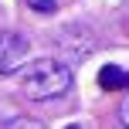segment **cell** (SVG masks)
<instances>
[{"label":"cell","instance_id":"6da1fadb","mask_svg":"<svg viewBox=\"0 0 129 129\" xmlns=\"http://www.w3.org/2000/svg\"><path fill=\"white\" fill-rule=\"evenodd\" d=\"M71 68L58 58H38L31 64H24V71H20V92H24L27 99H38V102H44V99H61L64 92H71Z\"/></svg>","mask_w":129,"mask_h":129},{"label":"cell","instance_id":"7a4b0ae2","mask_svg":"<svg viewBox=\"0 0 129 129\" xmlns=\"http://www.w3.org/2000/svg\"><path fill=\"white\" fill-rule=\"evenodd\" d=\"M31 58V44L24 34L17 31H0V75H14L20 71Z\"/></svg>","mask_w":129,"mask_h":129},{"label":"cell","instance_id":"3957f363","mask_svg":"<svg viewBox=\"0 0 129 129\" xmlns=\"http://www.w3.org/2000/svg\"><path fill=\"white\" fill-rule=\"evenodd\" d=\"M99 85L102 88H129V71H122L119 64H105L102 71H99Z\"/></svg>","mask_w":129,"mask_h":129},{"label":"cell","instance_id":"277c9868","mask_svg":"<svg viewBox=\"0 0 129 129\" xmlns=\"http://www.w3.org/2000/svg\"><path fill=\"white\" fill-rule=\"evenodd\" d=\"M27 7L38 10V14H54L58 10V0H27Z\"/></svg>","mask_w":129,"mask_h":129},{"label":"cell","instance_id":"5b68a950","mask_svg":"<svg viewBox=\"0 0 129 129\" xmlns=\"http://www.w3.org/2000/svg\"><path fill=\"white\" fill-rule=\"evenodd\" d=\"M4 129H44V126H41L38 119H24V116H20V119H10Z\"/></svg>","mask_w":129,"mask_h":129},{"label":"cell","instance_id":"8992f818","mask_svg":"<svg viewBox=\"0 0 129 129\" xmlns=\"http://www.w3.org/2000/svg\"><path fill=\"white\" fill-rule=\"evenodd\" d=\"M119 122H122V126L129 129V99H126L122 105H119Z\"/></svg>","mask_w":129,"mask_h":129},{"label":"cell","instance_id":"52a82bcc","mask_svg":"<svg viewBox=\"0 0 129 129\" xmlns=\"http://www.w3.org/2000/svg\"><path fill=\"white\" fill-rule=\"evenodd\" d=\"M68 129H82V126H68Z\"/></svg>","mask_w":129,"mask_h":129}]
</instances>
